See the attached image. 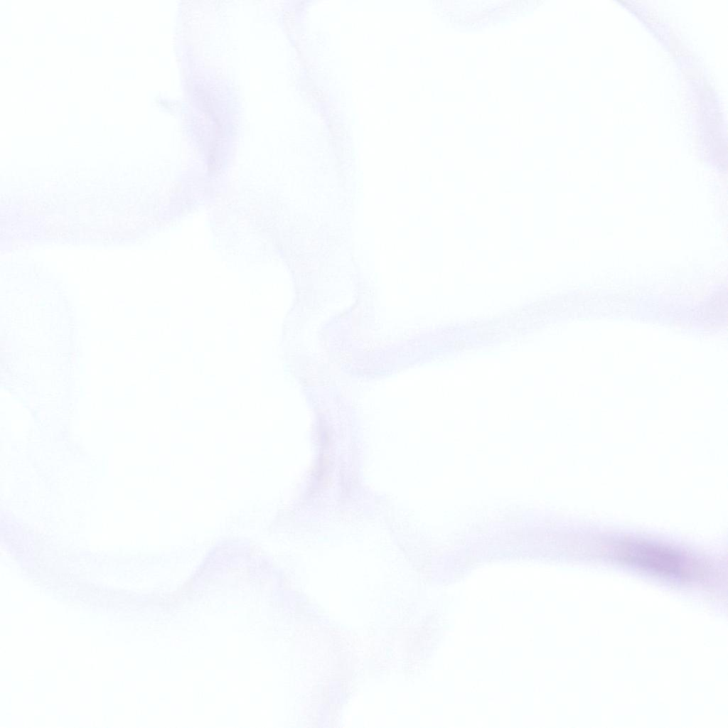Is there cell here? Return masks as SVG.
I'll return each instance as SVG.
<instances>
[{
  "label": "cell",
  "instance_id": "cell-1",
  "mask_svg": "<svg viewBox=\"0 0 728 728\" xmlns=\"http://www.w3.org/2000/svg\"><path fill=\"white\" fill-rule=\"evenodd\" d=\"M627 557L637 564L666 575L685 572V563L675 550L663 546L637 543L627 547Z\"/></svg>",
  "mask_w": 728,
  "mask_h": 728
}]
</instances>
